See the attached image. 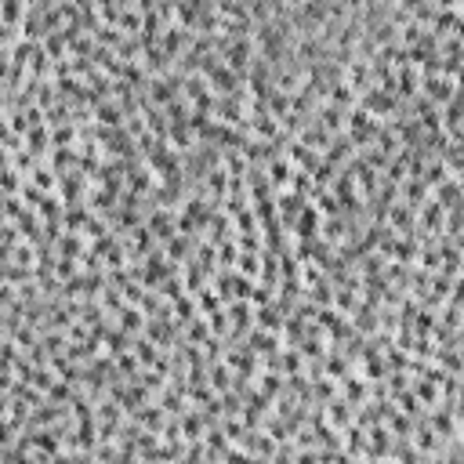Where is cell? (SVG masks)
Segmentation results:
<instances>
[{
    "label": "cell",
    "mask_w": 464,
    "mask_h": 464,
    "mask_svg": "<svg viewBox=\"0 0 464 464\" xmlns=\"http://www.w3.org/2000/svg\"><path fill=\"white\" fill-rule=\"evenodd\" d=\"M138 327H142V316H138L134 308H123V319H120V331H123V334H134Z\"/></svg>",
    "instance_id": "2"
},
{
    "label": "cell",
    "mask_w": 464,
    "mask_h": 464,
    "mask_svg": "<svg viewBox=\"0 0 464 464\" xmlns=\"http://www.w3.org/2000/svg\"><path fill=\"white\" fill-rule=\"evenodd\" d=\"M319 228H323V214H319V207H316V203H308V207L298 214L294 232H298L301 240H316V236H319Z\"/></svg>",
    "instance_id": "1"
}]
</instances>
